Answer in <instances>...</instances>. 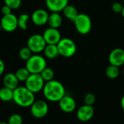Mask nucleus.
<instances>
[{
  "label": "nucleus",
  "mask_w": 124,
  "mask_h": 124,
  "mask_svg": "<svg viewBox=\"0 0 124 124\" xmlns=\"http://www.w3.org/2000/svg\"><path fill=\"white\" fill-rule=\"evenodd\" d=\"M44 97L50 102H59L65 95V89L63 84L57 81L52 80L45 83L43 88Z\"/></svg>",
  "instance_id": "nucleus-1"
},
{
  "label": "nucleus",
  "mask_w": 124,
  "mask_h": 124,
  "mask_svg": "<svg viewBox=\"0 0 124 124\" xmlns=\"http://www.w3.org/2000/svg\"><path fill=\"white\" fill-rule=\"evenodd\" d=\"M35 94L25 86H17L13 90V102L22 108H28L32 105L35 100Z\"/></svg>",
  "instance_id": "nucleus-2"
},
{
  "label": "nucleus",
  "mask_w": 124,
  "mask_h": 124,
  "mask_svg": "<svg viewBox=\"0 0 124 124\" xmlns=\"http://www.w3.org/2000/svg\"><path fill=\"white\" fill-rule=\"evenodd\" d=\"M25 68L31 74H40L41 71L46 68V60L44 57L39 54H32L26 61Z\"/></svg>",
  "instance_id": "nucleus-3"
},
{
  "label": "nucleus",
  "mask_w": 124,
  "mask_h": 124,
  "mask_svg": "<svg viewBox=\"0 0 124 124\" xmlns=\"http://www.w3.org/2000/svg\"><path fill=\"white\" fill-rule=\"evenodd\" d=\"M60 55L64 57H73L77 50L76 43L69 38H63L57 44Z\"/></svg>",
  "instance_id": "nucleus-4"
},
{
  "label": "nucleus",
  "mask_w": 124,
  "mask_h": 124,
  "mask_svg": "<svg viewBox=\"0 0 124 124\" xmlns=\"http://www.w3.org/2000/svg\"><path fill=\"white\" fill-rule=\"evenodd\" d=\"M73 23L76 31L81 35H86L89 33L92 27V23L90 17L84 13L78 14Z\"/></svg>",
  "instance_id": "nucleus-5"
},
{
  "label": "nucleus",
  "mask_w": 124,
  "mask_h": 124,
  "mask_svg": "<svg viewBox=\"0 0 124 124\" xmlns=\"http://www.w3.org/2000/svg\"><path fill=\"white\" fill-rule=\"evenodd\" d=\"M46 43L42 35L36 33L31 35L27 41V46L34 54H39L44 51Z\"/></svg>",
  "instance_id": "nucleus-6"
},
{
  "label": "nucleus",
  "mask_w": 124,
  "mask_h": 124,
  "mask_svg": "<svg viewBox=\"0 0 124 124\" xmlns=\"http://www.w3.org/2000/svg\"><path fill=\"white\" fill-rule=\"evenodd\" d=\"M45 83L41 74H31L25 81V86L36 94L43 90Z\"/></svg>",
  "instance_id": "nucleus-7"
},
{
  "label": "nucleus",
  "mask_w": 124,
  "mask_h": 124,
  "mask_svg": "<svg viewBox=\"0 0 124 124\" xmlns=\"http://www.w3.org/2000/svg\"><path fill=\"white\" fill-rule=\"evenodd\" d=\"M30 108L31 115L36 118H42L45 117L49 112L47 102L41 100L35 101Z\"/></svg>",
  "instance_id": "nucleus-8"
},
{
  "label": "nucleus",
  "mask_w": 124,
  "mask_h": 124,
  "mask_svg": "<svg viewBox=\"0 0 124 124\" xmlns=\"http://www.w3.org/2000/svg\"><path fill=\"white\" fill-rule=\"evenodd\" d=\"M0 23L2 30L8 33L13 32L18 28L17 17L12 13L7 15H3L1 19Z\"/></svg>",
  "instance_id": "nucleus-9"
},
{
  "label": "nucleus",
  "mask_w": 124,
  "mask_h": 124,
  "mask_svg": "<svg viewBox=\"0 0 124 124\" xmlns=\"http://www.w3.org/2000/svg\"><path fill=\"white\" fill-rule=\"evenodd\" d=\"M43 37L46 43V44H57L61 40V33L57 28H46L44 33Z\"/></svg>",
  "instance_id": "nucleus-10"
},
{
  "label": "nucleus",
  "mask_w": 124,
  "mask_h": 124,
  "mask_svg": "<svg viewBox=\"0 0 124 124\" xmlns=\"http://www.w3.org/2000/svg\"><path fill=\"white\" fill-rule=\"evenodd\" d=\"M94 115V109L92 105H84L81 106L77 111V118L81 122L89 121Z\"/></svg>",
  "instance_id": "nucleus-11"
},
{
  "label": "nucleus",
  "mask_w": 124,
  "mask_h": 124,
  "mask_svg": "<svg viewBox=\"0 0 124 124\" xmlns=\"http://www.w3.org/2000/svg\"><path fill=\"white\" fill-rule=\"evenodd\" d=\"M49 15L46 10L43 9H38L32 13L31 19L34 25L42 26L47 23Z\"/></svg>",
  "instance_id": "nucleus-12"
},
{
  "label": "nucleus",
  "mask_w": 124,
  "mask_h": 124,
  "mask_svg": "<svg viewBox=\"0 0 124 124\" xmlns=\"http://www.w3.org/2000/svg\"><path fill=\"white\" fill-rule=\"evenodd\" d=\"M58 102L60 110L65 113H70L73 112L76 108V100L70 95L65 94Z\"/></svg>",
  "instance_id": "nucleus-13"
},
{
  "label": "nucleus",
  "mask_w": 124,
  "mask_h": 124,
  "mask_svg": "<svg viewBox=\"0 0 124 124\" xmlns=\"http://www.w3.org/2000/svg\"><path fill=\"white\" fill-rule=\"evenodd\" d=\"M109 62L110 65L121 67L124 65V50L121 48L113 49L109 54Z\"/></svg>",
  "instance_id": "nucleus-14"
},
{
  "label": "nucleus",
  "mask_w": 124,
  "mask_h": 124,
  "mask_svg": "<svg viewBox=\"0 0 124 124\" xmlns=\"http://www.w3.org/2000/svg\"><path fill=\"white\" fill-rule=\"evenodd\" d=\"M46 6L52 12H62L68 4V0H46Z\"/></svg>",
  "instance_id": "nucleus-15"
},
{
  "label": "nucleus",
  "mask_w": 124,
  "mask_h": 124,
  "mask_svg": "<svg viewBox=\"0 0 124 124\" xmlns=\"http://www.w3.org/2000/svg\"><path fill=\"white\" fill-rule=\"evenodd\" d=\"M18 84H19V81L17 78L15 73H8L5 74V76L3 78L4 86L9 89H12V90L15 89L17 86H19Z\"/></svg>",
  "instance_id": "nucleus-16"
},
{
  "label": "nucleus",
  "mask_w": 124,
  "mask_h": 124,
  "mask_svg": "<svg viewBox=\"0 0 124 124\" xmlns=\"http://www.w3.org/2000/svg\"><path fill=\"white\" fill-rule=\"evenodd\" d=\"M47 23L50 28L58 29L62 23V17L60 12H52L49 15Z\"/></svg>",
  "instance_id": "nucleus-17"
},
{
  "label": "nucleus",
  "mask_w": 124,
  "mask_h": 124,
  "mask_svg": "<svg viewBox=\"0 0 124 124\" xmlns=\"http://www.w3.org/2000/svg\"><path fill=\"white\" fill-rule=\"evenodd\" d=\"M43 52L44 56L50 60L55 59L60 55L58 48L56 44H46Z\"/></svg>",
  "instance_id": "nucleus-18"
},
{
  "label": "nucleus",
  "mask_w": 124,
  "mask_h": 124,
  "mask_svg": "<svg viewBox=\"0 0 124 124\" xmlns=\"http://www.w3.org/2000/svg\"><path fill=\"white\" fill-rule=\"evenodd\" d=\"M62 12H63L64 16L67 19H68L73 22L74 21V20L78 15V10L76 9V8L74 6L70 5V4H68L62 10Z\"/></svg>",
  "instance_id": "nucleus-19"
},
{
  "label": "nucleus",
  "mask_w": 124,
  "mask_h": 124,
  "mask_svg": "<svg viewBox=\"0 0 124 124\" xmlns=\"http://www.w3.org/2000/svg\"><path fill=\"white\" fill-rule=\"evenodd\" d=\"M13 99V90L7 87L0 89V100L3 102H9Z\"/></svg>",
  "instance_id": "nucleus-20"
},
{
  "label": "nucleus",
  "mask_w": 124,
  "mask_h": 124,
  "mask_svg": "<svg viewBox=\"0 0 124 124\" xmlns=\"http://www.w3.org/2000/svg\"><path fill=\"white\" fill-rule=\"evenodd\" d=\"M105 74L107 77L110 79H116L118 77L120 74L119 68L113 65H110L105 70Z\"/></svg>",
  "instance_id": "nucleus-21"
},
{
  "label": "nucleus",
  "mask_w": 124,
  "mask_h": 124,
  "mask_svg": "<svg viewBox=\"0 0 124 124\" xmlns=\"http://www.w3.org/2000/svg\"><path fill=\"white\" fill-rule=\"evenodd\" d=\"M17 78L18 79L19 81H21V82H25L27 78L29 77V76L31 75L30 72L28 71V70L25 67V68H18L16 72L15 73Z\"/></svg>",
  "instance_id": "nucleus-22"
},
{
  "label": "nucleus",
  "mask_w": 124,
  "mask_h": 124,
  "mask_svg": "<svg viewBox=\"0 0 124 124\" xmlns=\"http://www.w3.org/2000/svg\"><path fill=\"white\" fill-rule=\"evenodd\" d=\"M31 17L26 14H21L19 17H17V24L18 28L21 30H26L28 28V22L29 21Z\"/></svg>",
  "instance_id": "nucleus-23"
},
{
  "label": "nucleus",
  "mask_w": 124,
  "mask_h": 124,
  "mask_svg": "<svg viewBox=\"0 0 124 124\" xmlns=\"http://www.w3.org/2000/svg\"><path fill=\"white\" fill-rule=\"evenodd\" d=\"M42 78L44 79V81L45 82L47 81H50L54 79V73L53 71V70L50 68H45L41 73H40Z\"/></svg>",
  "instance_id": "nucleus-24"
},
{
  "label": "nucleus",
  "mask_w": 124,
  "mask_h": 124,
  "mask_svg": "<svg viewBox=\"0 0 124 124\" xmlns=\"http://www.w3.org/2000/svg\"><path fill=\"white\" fill-rule=\"evenodd\" d=\"M32 52L31 49L26 46L24 47H22L19 51V57L21 60L27 61L31 56H32Z\"/></svg>",
  "instance_id": "nucleus-25"
},
{
  "label": "nucleus",
  "mask_w": 124,
  "mask_h": 124,
  "mask_svg": "<svg viewBox=\"0 0 124 124\" xmlns=\"http://www.w3.org/2000/svg\"><path fill=\"white\" fill-rule=\"evenodd\" d=\"M7 123L8 124H23V118L20 115L15 113L10 116Z\"/></svg>",
  "instance_id": "nucleus-26"
},
{
  "label": "nucleus",
  "mask_w": 124,
  "mask_h": 124,
  "mask_svg": "<svg viewBox=\"0 0 124 124\" xmlns=\"http://www.w3.org/2000/svg\"><path fill=\"white\" fill-rule=\"evenodd\" d=\"M4 4L9 7L12 9H18L22 4V0H4Z\"/></svg>",
  "instance_id": "nucleus-27"
},
{
  "label": "nucleus",
  "mask_w": 124,
  "mask_h": 124,
  "mask_svg": "<svg viewBox=\"0 0 124 124\" xmlns=\"http://www.w3.org/2000/svg\"><path fill=\"white\" fill-rule=\"evenodd\" d=\"M84 101L85 105H92L93 106V105L96 102V97L94 94L92 93H87L84 98Z\"/></svg>",
  "instance_id": "nucleus-28"
},
{
  "label": "nucleus",
  "mask_w": 124,
  "mask_h": 124,
  "mask_svg": "<svg viewBox=\"0 0 124 124\" xmlns=\"http://www.w3.org/2000/svg\"><path fill=\"white\" fill-rule=\"evenodd\" d=\"M124 5L119 2H115L112 4V9L116 13H121Z\"/></svg>",
  "instance_id": "nucleus-29"
},
{
  "label": "nucleus",
  "mask_w": 124,
  "mask_h": 124,
  "mask_svg": "<svg viewBox=\"0 0 124 124\" xmlns=\"http://www.w3.org/2000/svg\"><path fill=\"white\" fill-rule=\"evenodd\" d=\"M12 9L8 7L7 5L4 4V6H2L1 9V13L3 14V15H9V14H11L12 13Z\"/></svg>",
  "instance_id": "nucleus-30"
},
{
  "label": "nucleus",
  "mask_w": 124,
  "mask_h": 124,
  "mask_svg": "<svg viewBox=\"0 0 124 124\" xmlns=\"http://www.w3.org/2000/svg\"><path fill=\"white\" fill-rule=\"evenodd\" d=\"M4 70H5V64L4 61L0 59V76H2V74L4 73Z\"/></svg>",
  "instance_id": "nucleus-31"
},
{
  "label": "nucleus",
  "mask_w": 124,
  "mask_h": 124,
  "mask_svg": "<svg viewBox=\"0 0 124 124\" xmlns=\"http://www.w3.org/2000/svg\"><path fill=\"white\" fill-rule=\"evenodd\" d=\"M121 106L122 109L124 110V95L122 97V98L121 100Z\"/></svg>",
  "instance_id": "nucleus-32"
},
{
  "label": "nucleus",
  "mask_w": 124,
  "mask_h": 124,
  "mask_svg": "<svg viewBox=\"0 0 124 124\" xmlns=\"http://www.w3.org/2000/svg\"><path fill=\"white\" fill-rule=\"evenodd\" d=\"M121 15L123 16V17L124 18V6L123 7V9H122V11H121Z\"/></svg>",
  "instance_id": "nucleus-33"
},
{
  "label": "nucleus",
  "mask_w": 124,
  "mask_h": 124,
  "mask_svg": "<svg viewBox=\"0 0 124 124\" xmlns=\"http://www.w3.org/2000/svg\"><path fill=\"white\" fill-rule=\"evenodd\" d=\"M0 124H8L7 122H4V121H1V122H0Z\"/></svg>",
  "instance_id": "nucleus-34"
},
{
  "label": "nucleus",
  "mask_w": 124,
  "mask_h": 124,
  "mask_svg": "<svg viewBox=\"0 0 124 124\" xmlns=\"http://www.w3.org/2000/svg\"><path fill=\"white\" fill-rule=\"evenodd\" d=\"M1 30H2V28H1V23H0V32L1 31Z\"/></svg>",
  "instance_id": "nucleus-35"
},
{
  "label": "nucleus",
  "mask_w": 124,
  "mask_h": 124,
  "mask_svg": "<svg viewBox=\"0 0 124 124\" xmlns=\"http://www.w3.org/2000/svg\"><path fill=\"white\" fill-rule=\"evenodd\" d=\"M123 73H124V70H123Z\"/></svg>",
  "instance_id": "nucleus-36"
}]
</instances>
